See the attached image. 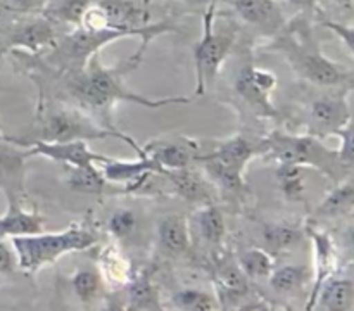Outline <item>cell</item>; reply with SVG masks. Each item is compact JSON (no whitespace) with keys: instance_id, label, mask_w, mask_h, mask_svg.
<instances>
[{"instance_id":"4316f807","label":"cell","mask_w":354,"mask_h":311,"mask_svg":"<svg viewBox=\"0 0 354 311\" xmlns=\"http://www.w3.org/2000/svg\"><path fill=\"white\" fill-rule=\"evenodd\" d=\"M354 202V185L351 176L346 180H341L335 189L328 192L320 202V206L315 211V216L318 218H339L349 214L353 211Z\"/></svg>"},{"instance_id":"30bf717a","label":"cell","mask_w":354,"mask_h":311,"mask_svg":"<svg viewBox=\"0 0 354 311\" xmlns=\"http://www.w3.org/2000/svg\"><path fill=\"white\" fill-rule=\"evenodd\" d=\"M100 173L109 183L123 185L121 192H133L144 187L152 175H159L162 169L145 154L137 159L107 158L100 162Z\"/></svg>"},{"instance_id":"8992f818","label":"cell","mask_w":354,"mask_h":311,"mask_svg":"<svg viewBox=\"0 0 354 311\" xmlns=\"http://www.w3.org/2000/svg\"><path fill=\"white\" fill-rule=\"evenodd\" d=\"M259 154V144H252L244 135H235L218 144L213 151L197 156L196 162L204 168L206 175L230 194H244V173L254 156Z\"/></svg>"},{"instance_id":"74e56055","label":"cell","mask_w":354,"mask_h":311,"mask_svg":"<svg viewBox=\"0 0 354 311\" xmlns=\"http://www.w3.org/2000/svg\"><path fill=\"white\" fill-rule=\"evenodd\" d=\"M16 254H14L12 245L6 244L3 238H0V275H9L16 268Z\"/></svg>"},{"instance_id":"d6a6232c","label":"cell","mask_w":354,"mask_h":311,"mask_svg":"<svg viewBox=\"0 0 354 311\" xmlns=\"http://www.w3.org/2000/svg\"><path fill=\"white\" fill-rule=\"evenodd\" d=\"M171 304L183 311H207L220 308L214 294H209L201 289H190V287L173 292Z\"/></svg>"},{"instance_id":"44dd1931","label":"cell","mask_w":354,"mask_h":311,"mask_svg":"<svg viewBox=\"0 0 354 311\" xmlns=\"http://www.w3.org/2000/svg\"><path fill=\"white\" fill-rule=\"evenodd\" d=\"M197 237L211 247H218L227 235V221L220 207L211 202H204L194 211L192 220L189 221Z\"/></svg>"},{"instance_id":"d4e9b609","label":"cell","mask_w":354,"mask_h":311,"mask_svg":"<svg viewBox=\"0 0 354 311\" xmlns=\"http://www.w3.org/2000/svg\"><path fill=\"white\" fill-rule=\"evenodd\" d=\"M99 273L107 285L121 289L128 283L133 272L127 256L116 245H107L99 254Z\"/></svg>"},{"instance_id":"ab89813d","label":"cell","mask_w":354,"mask_h":311,"mask_svg":"<svg viewBox=\"0 0 354 311\" xmlns=\"http://www.w3.org/2000/svg\"><path fill=\"white\" fill-rule=\"evenodd\" d=\"M292 9L299 10L304 14H317L318 12V0H287Z\"/></svg>"},{"instance_id":"836d02e7","label":"cell","mask_w":354,"mask_h":311,"mask_svg":"<svg viewBox=\"0 0 354 311\" xmlns=\"http://www.w3.org/2000/svg\"><path fill=\"white\" fill-rule=\"evenodd\" d=\"M106 228L116 241H127L137 232L138 214L130 207H118L107 218Z\"/></svg>"},{"instance_id":"e575fe53","label":"cell","mask_w":354,"mask_h":311,"mask_svg":"<svg viewBox=\"0 0 354 311\" xmlns=\"http://www.w3.org/2000/svg\"><path fill=\"white\" fill-rule=\"evenodd\" d=\"M303 166L286 164L280 162L277 168V182H279L280 190L283 196L290 200H297L303 197L304 185H303Z\"/></svg>"},{"instance_id":"9c48e42d","label":"cell","mask_w":354,"mask_h":311,"mask_svg":"<svg viewBox=\"0 0 354 311\" xmlns=\"http://www.w3.org/2000/svg\"><path fill=\"white\" fill-rule=\"evenodd\" d=\"M277 86V75L270 69L254 66L252 59H245L234 76V92L258 117H277L279 111L272 102V92Z\"/></svg>"},{"instance_id":"ffe728a7","label":"cell","mask_w":354,"mask_h":311,"mask_svg":"<svg viewBox=\"0 0 354 311\" xmlns=\"http://www.w3.org/2000/svg\"><path fill=\"white\" fill-rule=\"evenodd\" d=\"M158 245L168 256H182L190 247V225L183 214H166L156 228Z\"/></svg>"},{"instance_id":"4fadbf2b","label":"cell","mask_w":354,"mask_h":311,"mask_svg":"<svg viewBox=\"0 0 354 311\" xmlns=\"http://www.w3.org/2000/svg\"><path fill=\"white\" fill-rule=\"evenodd\" d=\"M147 158H151L159 168L165 169H182L190 168L201 154L199 142L187 137L175 138H158L142 147Z\"/></svg>"},{"instance_id":"7c38bea8","label":"cell","mask_w":354,"mask_h":311,"mask_svg":"<svg viewBox=\"0 0 354 311\" xmlns=\"http://www.w3.org/2000/svg\"><path fill=\"white\" fill-rule=\"evenodd\" d=\"M26 147L0 138V192L7 200H21L26 196Z\"/></svg>"},{"instance_id":"e0dca14e","label":"cell","mask_w":354,"mask_h":311,"mask_svg":"<svg viewBox=\"0 0 354 311\" xmlns=\"http://www.w3.org/2000/svg\"><path fill=\"white\" fill-rule=\"evenodd\" d=\"M102 12L106 28H120V30H142L149 24L147 9L135 3L133 0H99L95 2Z\"/></svg>"},{"instance_id":"83f0119b","label":"cell","mask_w":354,"mask_h":311,"mask_svg":"<svg viewBox=\"0 0 354 311\" xmlns=\"http://www.w3.org/2000/svg\"><path fill=\"white\" fill-rule=\"evenodd\" d=\"M308 279H310V270L303 265L280 266V268H273L268 275L270 287L282 296L299 292L306 285Z\"/></svg>"},{"instance_id":"8d00e7d4","label":"cell","mask_w":354,"mask_h":311,"mask_svg":"<svg viewBox=\"0 0 354 311\" xmlns=\"http://www.w3.org/2000/svg\"><path fill=\"white\" fill-rule=\"evenodd\" d=\"M50 0H0L3 9L19 14H33L45 9Z\"/></svg>"},{"instance_id":"d6986e66","label":"cell","mask_w":354,"mask_h":311,"mask_svg":"<svg viewBox=\"0 0 354 311\" xmlns=\"http://www.w3.org/2000/svg\"><path fill=\"white\" fill-rule=\"evenodd\" d=\"M45 218L37 209L26 211L21 200H7V211L0 216V238H12L44 232Z\"/></svg>"},{"instance_id":"7bdbcfd3","label":"cell","mask_w":354,"mask_h":311,"mask_svg":"<svg viewBox=\"0 0 354 311\" xmlns=\"http://www.w3.org/2000/svg\"><path fill=\"white\" fill-rule=\"evenodd\" d=\"M2 137H3V135H2V133H0V138H2Z\"/></svg>"},{"instance_id":"b9f144b4","label":"cell","mask_w":354,"mask_h":311,"mask_svg":"<svg viewBox=\"0 0 354 311\" xmlns=\"http://www.w3.org/2000/svg\"><path fill=\"white\" fill-rule=\"evenodd\" d=\"M335 2H337L342 9H346V10L353 9V0H335Z\"/></svg>"},{"instance_id":"7402d4cb","label":"cell","mask_w":354,"mask_h":311,"mask_svg":"<svg viewBox=\"0 0 354 311\" xmlns=\"http://www.w3.org/2000/svg\"><path fill=\"white\" fill-rule=\"evenodd\" d=\"M354 304V283L351 276L330 275L318 289L313 308L328 311H349Z\"/></svg>"},{"instance_id":"7a4b0ae2","label":"cell","mask_w":354,"mask_h":311,"mask_svg":"<svg viewBox=\"0 0 354 311\" xmlns=\"http://www.w3.org/2000/svg\"><path fill=\"white\" fill-rule=\"evenodd\" d=\"M169 31H178L175 24L169 21H159V23H149L142 30H120V28H102V30H88V28L78 26L73 33L64 37V40L57 41L54 52L50 55V61L55 62L61 69L68 73L80 71L83 66L88 62L93 54H99L100 48L109 45L111 41L121 40L127 37H138L140 45L138 50L131 55L137 64H140L144 59L145 50L149 44L159 35L169 33Z\"/></svg>"},{"instance_id":"ba28073f","label":"cell","mask_w":354,"mask_h":311,"mask_svg":"<svg viewBox=\"0 0 354 311\" xmlns=\"http://www.w3.org/2000/svg\"><path fill=\"white\" fill-rule=\"evenodd\" d=\"M216 0L204 12V35L194 45V64H196V95H204L207 86L213 85L220 69L235 47V31L213 30Z\"/></svg>"},{"instance_id":"8fae6325","label":"cell","mask_w":354,"mask_h":311,"mask_svg":"<svg viewBox=\"0 0 354 311\" xmlns=\"http://www.w3.org/2000/svg\"><path fill=\"white\" fill-rule=\"evenodd\" d=\"M349 88L351 86H341L339 92L325 93L311 100L308 106V120L313 124L315 131L330 135L332 131L351 121V109L348 102Z\"/></svg>"},{"instance_id":"f35d334b","label":"cell","mask_w":354,"mask_h":311,"mask_svg":"<svg viewBox=\"0 0 354 311\" xmlns=\"http://www.w3.org/2000/svg\"><path fill=\"white\" fill-rule=\"evenodd\" d=\"M322 24H324L325 28H328V30L334 31L335 35H337L339 38H341L342 41H344V47L346 50L349 52V54H353V28L351 24H337V23H332L330 19H324L322 21Z\"/></svg>"},{"instance_id":"f1b7e54d","label":"cell","mask_w":354,"mask_h":311,"mask_svg":"<svg viewBox=\"0 0 354 311\" xmlns=\"http://www.w3.org/2000/svg\"><path fill=\"white\" fill-rule=\"evenodd\" d=\"M69 189L80 194H106L111 183L102 176L100 169L95 164L80 166V168H68V178H66Z\"/></svg>"},{"instance_id":"484cf974","label":"cell","mask_w":354,"mask_h":311,"mask_svg":"<svg viewBox=\"0 0 354 311\" xmlns=\"http://www.w3.org/2000/svg\"><path fill=\"white\" fill-rule=\"evenodd\" d=\"M261 238L266 251L275 256L279 252L290 251L292 247L299 245L303 232H301V227L289 223V221H273V223H266L263 227Z\"/></svg>"},{"instance_id":"d590c367","label":"cell","mask_w":354,"mask_h":311,"mask_svg":"<svg viewBox=\"0 0 354 311\" xmlns=\"http://www.w3.org/2000/svg\"><path fill=\"white\" fill-rule=\"evenodd\" d=\"M330 135H337L339 140H341V147L335 149L337 151L339 159L344 164V168L348 171L353 169V162H354V154H353V124L351 121H348L346 124H342L341 128H337L335 131H332Z\"/></svg>"},{"instance_id":"5bb4252c","label":"cell","mask_w":354,"mask_h":311,"mask_svg":"<svg viewBox=\"0 0 354 311\" xmlns=\"http://www.w3.org/2000/svg\"><path fill=\"white\" fill-rule=\"evenodd\" d=\"M234 9L244 23L265 35H277L286 17L275 0H234Z\"/></svg>"},{"instance_id":"5b68a950","label":"cell","mask_w":354,"mask_h":311,"mask_svg":"<svg viewBox=\"0 0 354 311\" xmlns=\"http://www.w3.org/2000/svg\"><path fill=\"white\" fill-rule=\"evenodd\" d=\"M259 154L280 164L310 166L334 182H341L342 173H349L339 159L335 149L327 147L315 135H294L272 131L259 142Z\"/></svg>"},{"instance_id":"52a82bcc","label":"cell","mask_w":354,"mask_h":311,"mask_svg":"<svg viewBox=\"0 0 354 311\" xmlns=\"http://www.w3.org/2000/svg\"><path fill=\"white\" fill-rule=\"evenodd\" d=\"M31 138H17V140H44V142H69V140H102V138H120L135 149L138 156H142V145L131 137L116 128L100 126L93 123L90 117L83 116L78 111L59 109L52 111L47 116L38 121L37 131H33ZM16 138V137H14Z\"/></svg>"},{"instance_id":"ac0fdd59","label":"cell","mask_w":354,"mask_h":311,"mask_svg":"<svg viewBox=\"0 0 354 311\" xmlns=\"http://www.w3.org/2000/svg\"><path fill=\"white\" fill-rule=\"evenodd\" d=\"M306 232L310 234L311 241L315 245V270H317V279H315L313 290H311V296L306 303V310H311L317 299L318 289L322 287V283L328 279L330 275L335 273V266H337V252H335L334 241L330 238V235L325 234V232L315 230L313 227H308Z\"/></svg>"},{"instance_id":"2e32d148","label":"cell","mask_w":354,"mask_h":311,"mask_svg":"<svg viewBox=\"0 0 354 311\" xmlns=\"http://www.w3.org/2000/svg\"><path fill=\"white\" fill-rule=\"evenodd\" d=\"M55 44H57V35H55L52 19L38 17L14 31L9 40V48H19V50L38 54L41 50H50L55 47Z\"/></svg>"},{"instance_id":"f546056e","label":"cell","mask_w":354,"mask_h":311,"mask_svg":"<svg viewBox=\"0 0 354 311\" xmlns=\"http://www.w3.org/2000/svg\"><path fill=\"white\" fill-rule=\"evenodd\" d=\"M237 265L248 279H265L275 268V259L265 247H249L239 254Z\"/></svg>"},{"instance_id":"277c9868","label":"cell","mask_w":354,"mask_h":311,"mask_svg":"<svg viewBox=\"0 0 354 311\" xmlns=\"http://www.w3.org/2000/svg\"><path fill=\"white\" fill-rule=\"evenodd\" d=\"M99 242L95 230L85 225H71L62 232H38L10 238L16 263L24 273L33 275L69 252L86 251Z\"/></svg>"},{"instance_id":"6da1fadb","label":"cell","mask_w":354,"mask_h":311,"mask_svg":"<svg viewBox=\"0 0 354 311\" xmlns=\"http://www.w3.org/2000/svg\"><path fill=\"white\" fill-rule=\"evenodd\" d=\"M138 64L133 59L121 61L114 68H106L99 61V54H93L80 71L69 73L68 92L82 106L99 114H109L114 104L131 102L147 109H159L169 104H189L190 97H165V99H149L135 93L124 85V76L137 69Z\"/></svg>"},{"instance_id":"3957f363","label":"cell","mask_w":354,"mask_h":311,"mask_svg":"<svg viewBox=\"0 0 354 311\" xmlns=\"http://www.w3.org/2000/svg\"><path fill=\"white\" fill-rule=\"evenodd\" d=\"M268 48L282 55L296 76L311 85L324 88L351 86L353 73L328 59L310 37L308 28L296 26L283 33H277Z\"/></svg>"},{"instance_id":"9a60e30c","label":"cell","mask_w":354,"mask_h":311,"mask_svg":"<svg viewBox=\"0 0 354 311\" xmlns=\"http://www.w3.org/2000/svg\"><path fill=\"white\" fill-rule=\"evenodd\" d=\"M214 296L220 308L239 306L249 296L248 276L239 268L237 261H220L213 275Z\"/></svg>"},{"instance_id":"cb8c5ba5","label":"cell","mask_w":354,"mask_h":311,"mask_svg":"<svg viewBox=\"0 0 354 311\" xmlns=\"http://www.w3.org/2000/svg\"><path fill=\"white\" fill-rule=\"evenodd\" d=\"M161 176L168 180L176 196H180L182 199L189 200V202H209V189L203 182V178L190 171L189 168L165 169Z\"/></svg>"},{"instance_id":"603a6c76","label":"cell","mask_w":354,"mask_h":311,"mask_svg":"<svg viewBox=\"0 0 354 311\" xmlns=\"http://www.w3.org/2000/svg\"><path fill=\"white\" fill-rule=\"evenodd\" d=\"M127 289V308L130 310H161V297L149 272L131 275Z\"/></svg>"},{"instance_id":"60d3db41","label":"cell","mask_w":354,"mask_h":311,"mask_svg":"<svg viewBox=\"0 0 354 311\" xmlns=\"http://www.w3.org/2000/svg\"><path fill=\"white\" fill-rule=\"evenodd\" d=\"M183 2L192 9H207L214 0H183Z\"/></svg>"},{"instance_id":"4dcf8cb0","label":"cell","mask_w":354,"mask_h":311,"mask_svg":"<svg viewBox=\"0 0 354 311\" xmlns=\"http://www.w3.org/2000/svg\"><path fill=\"white\" fill-rule=\"evenodd\" d=\"M71 289L75 292V296L78 297L82 303H93L95 299H99L100 292H102L104 280L100 276L99 270H90V268H82L76 270L73 273L71 280Z\"/></svg>"},{"instance_id":"1f68e13d","label":"cell","mask_w":354,"mask_h":311,"mask_svg":"<svg viewBox=\"0 0 354 311\" xmlns=\"http://www.w3.org/2000/svg\"><path fill=\"white\" fill-rule=\"evenodd\" d=\"M93 3L95 0H57L48 6V19L78 28L82 26L83 16Z\"/></svg>"}]
</instances>
